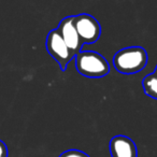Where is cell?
<instances>
[{"label":"cell","mask_w":157,"mask_h":157,"mask_svg":"<svg viewBox=\"0 0 157 157\" xmlns=\"http://www.w3.org/2000/svg\"><path fill=\"white\" fill-rule=\"evenodd\" d=\"M9 155V151H8V146L2 140H0V157H8Z\"/></svg>","instance_id":"obj_9"},{"label":"cell","mask_w":157,"mask_h":157,"mask_svg":"<svg viewBox=\"0 0 157 157\" xmlns=\"http://www.w3.org/2000/svg\"><path fill=\"white\" fill-rule=\"evenodd\" d=\"M45 45L48 54L58 63L61 71H65L67 69L68 63L75 57V55L65 43L57 29H53L48 33Z\"/></svg>","instance_id":"obj_3"},{"label":"cell","mask_w":157,"mask_h":157,"mask_svg":"<svg viewBox=\"0 0 157 157\" xmlns=\"http://www.w3.org/2000/svg\"><path fill=\"white\" fill-rule=\"evenodd\" d=\"M75 68L78 73L90 78H100L110 72L108 60L99 53L85 51L75 55Z\"/></svg>","instance_id":"obj_2"},{"label":"cell","mask_w":157,"mask_h":157,"mask_svg":"<svg viewBox=\"0 0 157 157\" xmlns=\"http://www.w3.org/2000/svg\"><path fill=\"white\" fill-rule=\"evenodd\" d=\"M73 23L83 45L93 44L99 40L101 35V27L94 16L87 13L74 15Z\"/></svg>","instance_id":"obj_4"},{"label":"cell","mask_w":157,"mask_h":157,"mask_svg":"<svg viewBox=\"0 0 157 157\" xmlns=\"http://www.w3.org/2000/svg\"><path fill=\"white\" fill-rule=\"evenodd\" d=\"M147 53L141 46H129L120 50L113 58V63L118 72L132 74L140 72L147 63Z\"/></svg>","instance_id":"obj_1"},{"label":"cell","mask_w":157,"mask_h":157,"mask_svg":"<svg viewBox=\"0 0 157 157\" xmlns=\"http://www.w3.org/2000/svg\"><path fill=\"white\" fill-rule=\"evenodd\" d=\"M154 73L157 75V66H156V68H155V71H154Z\"/></svg>","instance_id":"obj_10"},{"label":"cell","mask_w":157,"mask_h":157,"mask_svg":"<svg viewBox=\"0 0 157 157\" xmlns=\"http://www.w3.org/2000/svg\"><path fill=\"white\" fill-rule=\"evenodd\" d=\"M57 30L59 31L65 43L67 44L68 48L71 50V52L74 55H78L80 52H82L83 43L78 37V33L74 26L73 16H67V17L63 18L59 23Z\"/></svg>","instance_id":"obj_5"},{"label":"cell","mask_w":157,"mask_h":157,"mask_svg":"<svg viewBox=\"0 0 157 157\" xmlns=\"http://www.w3.org/2000/svg\"><path fill=\"white\" fill-rule=\"evenodd\" d=\"M59 157H90V156L80 150H68L61 153L59 155Z\"/></svg>","instance_id":"obj_8"},{"label":"cell","mask_w":157,"mask_h":157,"mask_svg":"<svg viewBox=\"0 0 157 157\" xmlns=\"http://www.w3.org/2000/svg\"><path fill=\"white\" fill-rule=\"evenodd\" d=\"M144 93L146 96L151 97L153 99H157V75L153 72L147 74L142 81Z\"/></svg>","instance_id":"obj_7"},{"label":"cell","mask_w":157,"mask_h":157,"mask_svg":"<svg viewBox=\"0 0 157 157\" xmlns=\"http://www.w3.org/2000/svg\"><path fill=\"white\" fill-rule=\"evenodd\" d=\"M110 154L111 157H138V150L136 143L126 136H115L110 141Z\"/></svg>","instance_id":"obj_6"}]
</instances>
